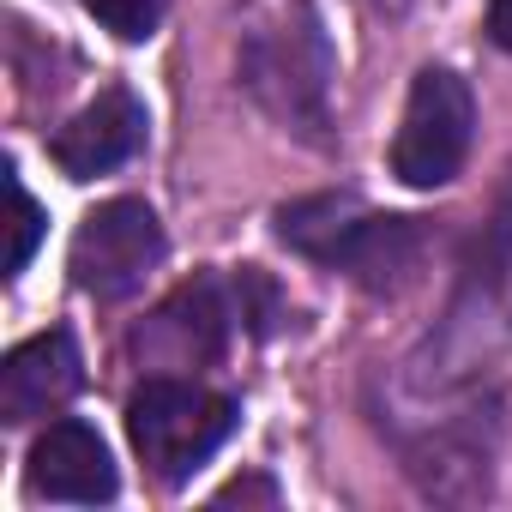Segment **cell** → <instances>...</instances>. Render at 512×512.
Returning <instances> with one entry per match:
<instances>
[{"instance_id":"7a4b0ae2","label":"cell","mask_w":512,"mask_h":512,"mask_svg":"<svg viewBox=\"0 0 512 512\" xmlns=\"http://www.w3.org/2000/svg\"><path fill=\"white\" fill-rule=\"evenodd\" d=\"M512 338V163L500 175V193L464 253L458 272V302L440 332V380L476 368L494 344Z\"/></svg>"},{"instance_id":"9c48e42d","label":"cell","mask_w":512,"mask_h":512,"mask_svg":"<svg viewBox=\"0 0 512 512\" xmlns=\"http://www.w3.org/2000/svg\"><path fill=\"white\" fill-rule=\"evenodd\" d=\"M416 260H422V223H416V217L362 211V217L350 223V235L338 241V253H332V272L356 278V284L374 290V296H392V290L410 284Z\"/></svg>"},{"instance_id":"5b68a950","label":"cell","mask_w":512,"mask_h":512,"mask_svg":"<svg viewBox=\"0 0 512 512\" xmlns=\"http://www.w3.org/2000/svg\"><path fill=\"white\" fill-rule=\"evenodd\" d=\"M163 266V223L145 199H109L97 205L67 253V272L85 296L97 302H121L133 296L151 272Z\"/></svg>"},{"instance_id":"52a82bcc","label":"cell","mask_w":512,"mask_h":512,"mask_svg":"<svg viewBox=\"0 0 512 512\" xmlns=\"http://www.w3.org/2000/svg\"><path fill=\"white\" fill-rule=\"evenodd\" d=\"M139 145H145V103H139L127 85H115V91H103L97 103H85V109L55 133L49 151H55L61 175L91 181V175L121 169Z\"/></svg>"},{"instance_id":"5bb4252c","label":"cell","mask_w":512,"mask_h":512,"mask_svg":"<svg viewBox=\"0 0 512 512\" xmlns=\"http://www.w3.org/2000/svg\"><path fill=\"white\" fill-rule=\"evenodd\" d=\"M368 7H374V13H386V19H398V13L410 7V0H368Z\"/></svg>"},{"instance_id":"7c38bea8","label":"cell","mask_w":512,"mask_h":512,"mask_svg":"<svg viewBox=\"0 0 512 512\" xmlns=\"http://www.w3.org/2000/svg\"><path fill=\"white\" fill-rule=\"evenodd\" d=\"M7 193H13V253H7V272H25L31 253H37V235H43V211L37 199L25 193V181L7 169Z\"/></svg>"},{"instance_id":"277c9868","label":"cell","mask_w":512,"mask_h":512,"mask_svg":"<svg viewBox=\"0 0 512 512\" xmlns=\"http://www.w3.org/2000/svg\"><path fill=\"white\" fill-rule=\"evenodd\" d=\"M476 139V97L452 67H422L392 139V175L404 187H446Z\"/></svg>"},{"instance_id":"8992f818","label":"cell","mask_w":512,"mask_h":512,"mask_svg":"<svg viewBox=\"0 0 512 512\" xmlns=\"http://www.w3.org/2000/svg\"><path fill=\"white\" fill-rule=\"evenodd\" d=\"M37 500H61V506H103L115 500V458L103 446V434L91 422H49V434L31 446V470H25Z\"/></svg>"},{"instance_id":"ba28073f","label":"cell","mask_w":512,"mask_h":512,"mask_svg":"<svg viewBox=\"0 0 512 512\" xmlns=\"http://www.w3.org/2000/svg\"><path fill=\"white\" fill-rule=\"evenodd\" d=\"M79 380H85V362H79L73 332H43L0 362V416L25 428V422L61 410L79 392Z\"/></svg>"},{"instance_id":"30bf717a","label":"cell","mask_w":512,"mask_h":512,"mask_svg":"<svg viewBox=\"0 0 512 512\" xmlns=\"http://www.w3.org/2000/svg\"><path fill=\"white\" fill-rule=\"evenodd\" d=\"M362 211H368V205H362L356 193H314V199H296V205H284V211H278V241H284V247H296L302 260L332 266L338 241L350 235V223H356Z\"/></svg>"},{"instance_id":"8fae6325","label":"cell","mask_w":512,"mask_h":512,"mask_svg":"<svg viewBox=\"0 0 512 512\" xmlns=\"http://www.w3.org/2000/svg\"><path fill=\"white\" fill-rule=\"evenodd\" d=\"M85 13H91L103 31H115L121 43H145V37L163 25L169 0H85Z\"/></svg>"},{"instance_id":"4fadbf2b","label":"cell","mask_w":512,"mask_h":512,"mask_svg":"<svg viewBox=\"0 0 512 512\" xmlns=\"http://www.w3.org/2000/svg\"><path fill=\"white\" fill-rule=\"evenodd\" d=\"M488 37L512 55V0H488Z\"/></svg>"},{"instance_id":"6da1fadb","label":"cell","mask_w":512,"mask_h":512,"mask_svg":"<svg viewBox=\"0 0 512 512\" xmlns=\"http://www.w3.org/2000/svg\"><path fill=\"white\" fill-rule=\"evenodd\" d=\"M241 85L290 133H302L314 145L326 139V127H332V43H326L314 0H290L272 25L247 31Z\"/></svg>"},{"instance_id":"3957f363","label":"cell","mask_w":512,"mask_h":512,"mask_svg":"<svg viewBox=\"0 0 512 512\" xmlns=\"http://www.w3.org/2000/svg\"><path fill=\"white\" fill-rule=\"evenodd\" d=\"M127 434L157 482H187L229 434H235V398L193 386V380H145L127 404Z\"/></svg>"}]
</instances>
